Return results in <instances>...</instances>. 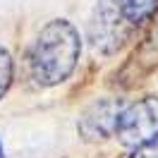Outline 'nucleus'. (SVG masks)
Segmentation results:
<instances>
[{
  "label": "nucleus",
  "instance_id": "39448f33",
  "mask_svg": "<svg viewBox=\"0 0 158 158\" xmlns=\"http://www.w3.org/2000/svg\"><path fill=\"white\" fill-rule=\"evenodd\" d=\"M158 7V0H122V10L132 24L148 19Z\"/></svg>",
  "mask_w": 158,
  "mask_h": 158
},
{
  "label": "nucleus",
  "instance_id": "f257e3e1",
  "mask_svg": "<svg viewBox=\"0 0 158 158\" xmlns=\"http://www.w3.org/2000/svg\"><path fill=\"white\" fill-rule=\"evenodd\" d=\"M81 41L77 29L67 19H53L48 22L31 46L29 53V67L31 77L41 86H55L62 84L77 67Z\"/></svg>",
  "mask_w": 158,
  "mask_h": 158
},
{
  "label": "nucleus",
  "instance_id": "f03ea898",
  "mask_svg": "<svg viewBox=\"0 0 158 158\" xmlns=\"http://www.w3.org/2000/svg\"><path fill=\"white\" fill-rule=\"evenodd\" d=\"M132 22L122 10V0H98L89 19V43L101 55L118 53L129 39Z\"/></svg>",
  "mask_w": 158,
  "mask_h": 158
},
{
  "label": "nucleus",
  "instance_id": "423d86ee",
  "mask_svg": "<svg viewBox=\"0 0 158 158\" xmlns=\"http://www.w3.org/2000/svg\"><path fill=\"white\" fill-rule=\"evenodd\" d=\"M12 69H15L12 55L0 46V98L7 94V89H10V84H12Z\"/></svg>",
  "mask_w": 158,
  "mask_h": 158
},
{
  "label": "nucleus",
  "instance_id": "6e6552de",
  "mask_svg": "<svg viewBox=\"0 0 158 158\" xmlns=\"http://www.w3.org/2000/svg\"><path fill=\"white\" fill-rule=\"evenodd\" d=\"M0 158H5V153H2V144H0Z\"/></svg>",
  "mask_w": 158,
  "mask_h": 158
},
{
  "label": "nucleus",
  "instance_id": "0eeeda50",
  "mask_svg": "<svg viewBox=\"0 0 158 158\" xmlns=\"http://www.w3.org/2000/svg\"><path fill=\"white\" fill-rule=\"evenodd\" d=\"M129 158H158V137L151 139L148 144H144V146L134 148V153Z\"/></svg>",
  "mask_w": 158,
  "mask_h": 158
},
{
  "label": "nucleus",
  "instance_id": "20e7f679",
  "mask_svg": "<svg viewBox=\"0 0 158 158\" xmlns=\"http://www.w3.org/2000/svg\"><path fill=\"white\" fill-rule=\"evenodd\" d=\"M122 101L120 98H101L94 101L79 118V134L86 141H103L118 132L120 115H122Z\"/></svg>",
  "mask_w": 158,
  "mask_h": 158
},
{
  "label": "nucleus",
  "instance_id": "7ed1b4c3",
  "mask_svg": "<svg viewBox=\"0 0 158 158\" xmlns=\"http://www.w3.org/2000/svg\"><path fill=\"white\" fill-rule=\"evenodd\" d=\"M115 137L120 144L127 148H139L148 144L151 139L158 137V98L146 96V98L132 103L122 110L120 125Z\"/></svg>",
  "mask_w": 158,
  "mask_h": 158
}]
</instances>
